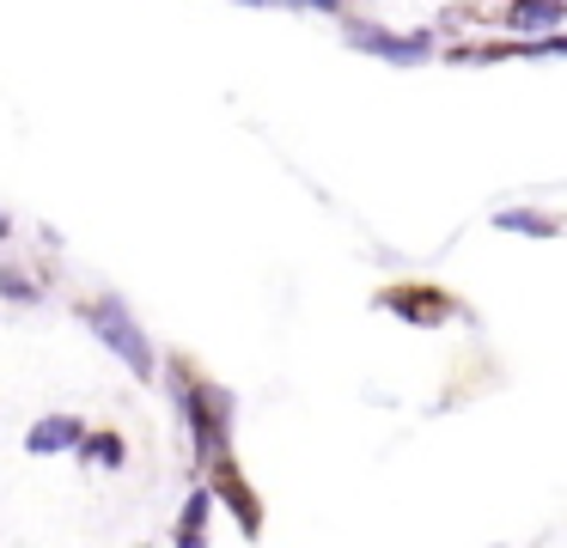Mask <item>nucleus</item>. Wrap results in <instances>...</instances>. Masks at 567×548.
I'll use <instances>...</instances> for the list:
<instances>
[{"label": "nucleus", "mask_w": 567, "mask_h": 548, "mask_svg": "<svg viewBox=\"0 0 567 548\" xmlns=\"http://www.w3.org/2000/svg\"><path fill=\"white\" fill-rule=\"evenodd\" d=\"M172 396H177V409H184L189 438H196V463L208 469L220 451H233V396H226L220 384H202L189 365L172 372Z\"/></svg>", "instance_id": "nucleus-1"}, {"label": "nucleus", "mask_w": 567, "mask_h": 548, "mask_svg": "<svg viewBox=\"0 0 567 548\" xmlns=\"http://www.w3.org/2000/svg\"><path fill=\"white\" fill-rule=\"evenodd\" d=\"M80 323H86L92 335H99L104 348H111L116 360H123L128 372L141 378V384L153 378V365H159V353H153V341L141 335L135 311H128V304L116 299V292H99V299H86V304H80Z\"/></svg>", "instance_id": "nucleus-2"}, {"label": "nucleus", "mask_w": 567, "mask_h": 548, "mask_svg": "<svg viewBox=\"0 0 567 548\" xmlns=\"http://www.w3.org/2000/svg\"><path fill=\"white\" fill-rule=\"evenodd\" d=\"M348 49L372 61H391V68H421L433 55V31H384V24H342Z\"/></svg>", "instance_id": "nucleus-3"}, {"label": "nucleus", "mask_w": 567, "mask_h": 548, "mask_svg": "<svg viewBox=\"0 0 567 548\" xmlns=\"http://www.w3.org/2000/svg\"><path fill=\"white\" fill-rule=\"evenodd\" d=\"M208 475H214V494H220V499H233V518H238V530H245V536H257V530H262V506H257V494H250V487L238 482V463H233V451H220V457L208 463Z\"/></svg>", "instance_id": "nucleus-4"}, {"label": "nucleus", "mask_w": 567, "mask_h": 548, "mask_svg": "<svg viewBox=\"0 0 567 548\" xmlns=\"http://www.w3.org/2000/svg\"><path fill=\"white\" fill-rule=\"evenodd\" d=\"M80 438H86L80 414H50V421H38L25 433V451L31 457H62V451H80Z\"/></svg>", "instance_id": "nucleus-5"}, {"label": "nucleus", "mask_w": 567, "mask_h": 548, "mask_svg": "<svg viewBox=\"0 0 567 548\" xmlns=\"http://www.w3.org/2000/svg\"><path fill=\"white\" fill-rule=\"evenodd\" d=\"M379 304L396 311V317H409V323H440V317H452V299L433 292V287H391Z\"/></svg>", "instance_id": "nucleus-6"}, {"label": "nucleus", "mask_w": 567, "mask_h": 548, "mask_svg": "<svg viewBox=\"0 0 567 548\" xmlns=\"http://www.w3.org/2000/svg\"><path fill=\"white\" fill-rule=\"evenodd\" d=\"M506 24H513L518 37L561 31V24H567V0H513V7H506Z\"/></svg>", "instance_id": "nucleus-7"}, {"label": "nucleus", "mask_w": 567, "mask_h": 548, "mask_svg": "<svg viewBox=\"0 0 567 548\" xmlns=\"http://www.w3.org/2000/svg\"><path fill=\"white\" fill-rule=\"evenodd\" d=\"M494 231H518V238H561L567 219L537 214V207H501V214H494Z\"/></svg>", "instance_id": "nucleus-8"}, {"label": "nucleus", "mask_w": 567, "mask_h": 548, "mask_svg": "<svg viewBox=\"0 0 567 548\" xmlns=\"http://www.w3.org/2000/svg\"><path fill=\"white\" fill-rule=\"evenodd\" d=\"M208 518H214V487H196V494H189V506H184V524L172 530V542L196 548L202 536H208Z\"/></svg>", "instance_id": "nucleus-9"}, {"label": "nucleus", "mask_w": 567, "mask_h": 548, "mask_svg": "<svg viewBox=\"0 0 567 548\" xmlns=\"http://www.w3.org/2000/svg\"><path fill=\"white\" fill-rule=\"evenodd\" d=\"M80 463H99V469H123V438H116V433H86V438H80Z\"/></svg>", "instance_id": "nucleus-10"}, {"label": "nucleus", "mask_w": 567, "mask_h": 548, "mask_svg": "<svg viewBox=\"0 0 567 548\" xmlns=\"http://www.w3.org/2000/svg\"><path fill=\"white\" fill-rule=\"evenodd\" d=\"M0 299L7 304H43V287L25 280V268H0Z\"/></svg>", "instance_id": "nucleus-11"}, {"label": "nucleus", "mask_w": 567, "mask_h": 548, "mask_svg": "<svg viewBox=\"0 0 567 548\" xmlns=\"http://www.w3.org/2000/svg\"><path fill=\"white\" fill-rule=\"evenodd\" d=\"M281 7H293V12H323V19H336V12H342V0H281Z\"/></svg>", "instance_id": "nucleus-12"}, {"label": "nucleus", "mask_w": 567, "mask_h": 548, "mask_svg": "<svg viewBox=\"0 0 567 548\" xmlns=\"http://www.w3.org/2000/svg\"><path fill=\"white\" fill-rule=\"evenodd\" d=\"M0 238H7V219H0Z\"/></svg>", "instance_id": "nucleus-13"}]
</instances>
